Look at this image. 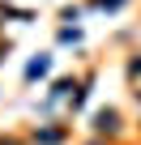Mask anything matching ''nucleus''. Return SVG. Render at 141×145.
Segmentation results:
<instances>
[{
	"label": "nucleus",
	"mask_w": 141,
	"mask_h": 145,
	"mask_svg": "<svg viewBox=\"0 0 141 145\" xmlns=\"http://www.w3.org/2000/svg\"><path fill=\"white\" fill-rule=\"evenodd\" d=\"M47 68H51V60L43 56V60H34V64H30V77H43V72H47Z\"/></svg>",
	"instance_id": "obj_1"
}]
</instances>
